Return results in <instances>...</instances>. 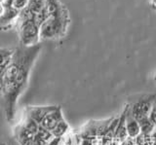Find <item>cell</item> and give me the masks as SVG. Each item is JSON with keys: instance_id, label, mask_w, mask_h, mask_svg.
Wrapping results in <instances>:
<instances>
[{"instance_id": "19", "label": "cell", "mask_w": 156, "mask_h": 145, "mask_svg": "<svg viewBox=\"0 0 156 145\" xmlns=\"http://www.w3.org/2000/svg\"><path fill=\"white\" fill-rule=\"evenodd\" d=\"M155 81H156V74H155Z\"/></svg>"}, {"instance_id": "4", "label": "cell", "mask_w": 156, "mask_h": 145, "mask_svg": "<svg viewBox=\"0 0 156 145\" xmlns=\"http://www.w3.org/2000/svg\"><path fill=\"white\" fill-rule=\"evenodd\" d=\"M155 100H156V95H150L140 98L136 103L130 106L131 112L133 113L134 117L138 120V122H140L144 118L149 117V113L155 102Z\"/></svg>"}, {"instance_id": "12", "label": "cell", "mask_w": 156, "mask_h": 145, "mask_svg": "<svg viewBox=\"0 0 156 145\" xmlns=\"http://www.w3.org/2000/svg\"><path fill=\"white\" fill-rule=\"evenodd\" d=\"M28 1L29 0H1V5L10 6L22 12L24 8H27Z\"/></svg>"}, {"instance_id": "8", "label": "cell", "mask_w": 156, "mask_h": 145, "mask_svg": "<svg viewBox=\"0 0 156 145\" xmlns=\"http://www.w3.org/2000/svg\"><path fill=\"white\" fill-rule=\"evenodd\" d=\"M13 133L15 139L19 142L20 145H32L34 134L24 128L21 122H19L14 127Z\"/></svg>"}, {"instance_id": "16", "label": "cell", "mask_w": 156, "mask_h": 145, "mask_svg": "<svg viewBox=\"0 0 156 145\" xmlns=\"http://www.w3.org/2000/svg\"><path fill=\"white\" fill-rule=\"evenodd\" d=\"M150 145H156V128L150 134Z\"/></svg>"}, {"instance_id": "5", "label": "cell", "mask_w": 156, "mask_h": 145, "mask_svg": "<svg viewBox=\"0 0 156 145\" xmlns=\"http://www.w3.org/2000/svg\"><path fill=\"white\" fill-rule=\"evenodd\" d=\"M21 12L10 6L1 5V14H0V23H1L2 30L11 29L16 26L17 21L20 17Z\"/></svg>"}, {"instance_id": "11", "label": "cell", "mask_w": 156, "mask_h": 145, "mask_svg": "<svg viewBox=\"0 0 156 145\" xmlns=\"http://www.w3.org/2000/svg\"><path fill=\"white\" fill-rule=\"evenodd\" d=\"M69 132H70L69 125H68V123L63 118L58 123L55 129L52 130V133L54 135V137H63Z\"/></svg>"}, {"instance_id": "3", "label": "cell", "mask_w": 156, "mask_h": 145, "mask_svg": "<svg viewBox=\"0 0 156 145\" xmlns=\"http://www.w3.org/2000/svg\"><path fill=\"white\" fill-rule=\"evenodd\" d=\"M16 27L19 34L20 45L31 47L38 45L41 41L40 25L24 9L20 14Z\"/></svg>"}, {"instance_id": "6", "label": "cell", "mask_w": 156, "mask_h": 145, "mask_svg": "<svg viewBox=\"0 0 156 145\" xmlns=\"http://www.w3.org/2000/svg\"><path fill=\"white\" fill-rule=\"evenodd\" d=\"M54 105H47V106H28L24 109V114H27L30 118L40 125L44 118L55 108Z\"/></svg>"}, {"instance_id": "10", "label": "cell", "mask_w": 156, "mask_h": 145, "mask_svg": "<svg viewBox=\"0 0 156 145\" xmlns=\"http://www.w3.org/2000/svg\"><path fill=\"white\" fill-rule=\"evenodd\" d=\"M0 55H1V68L0 72H3L7 69V67L12 62L13 56H14V49H6V48H2L0 50Z\"/></svg>"}, {"instance_id": "2", "label": "cell", "mask_w": 156, "mask_h": 145, "mask_svg": "<svg viewBox=\"0 0 156 145\" xmlns=\"http://www.w3.org/2000/svg\"><path fill=\"white\" fill-rule=\"evenodd\" d=\"M48 16L40 26L41 40H57L66 34L70 25L68 9L60 0H47Z\"/></svg>"}, {"instance_id": "18", "label": "cell", "mask_w": 156, "mask_h": 145, "mask_svg": "<svg viewBox=\"0 0 156 145\" xmlns=\"http://www.w3.org/2000/svg\"><path fill=\"white\" fill-rule=\"evenodd\" d=\"M2 145H6V144H5V143H2Z\"/></svg>"}, {"instance_id": "7", "label": "cell", "mask_w": 156, "mask_h": 145, "mask_svg": "<svg viewBox=\"0 0 156 145\" xmlns=\"http://www.w3.org/2000/svg\"><path fill=\"white\" fill-rule=\"evenodd\" d=\"M126 108H127V111H126V129H127V133H128L129 137L136 138L141 133L140 125L138 122V120L134 117L133 113L131 112V108H130L129 104L126 105Z\"/></svg>"}, {"instance_id": "15", "label": "cell", "mask_w": 156, "mask_h": 145, "mask_svg": "<svg viewBox=\"0 0 156 145\" xmlns=\"http://www.w3.org/2000/svg\"><path fill=\"white\" fill-rule=\"evenodd\" d=\"M48 145H63V138L62 137H54Z\"/></svg>"}, {"instance_id": "14", "label": "cell", "mask_w": 156, "mask_h": 145, "mask_svg": "<svg viewBox=\"0 0 156 145\" xmlns=\"http://www.w3.org/2000/svg\"><path fill=\"white\" fill-rule=\"evenodd\" d=\"M149 118L156 125V100H155V102L152 106V108H151V111L149 113Z\"/></svg>"}, {"instance_id": "13", "label": "cell", "mask_w": 156, "mask_h": 145, "mask_svg": "<svg viewBox=\"0 0 156 145\" xmlns=\"http://www.w3.org/2000/svg\"><path fill=\"white\" fill-rule=\"evenodd\" d=\"M50 141H48L47 139H45L44 137H42L41 135H39L38 133H36L33 137V143L32 145H48V143Z\"/></svg>"}, {"instance_id": "9", "label": "cell", "mask_w": 156, "mask_h": 145, "mask_svg": "<svg viewBox=\"0 0 156 145\" xmlns=\"http://www.w3.org/2000/svg\"><path fill=\"white\" fill-rule=\"evenodd\" d=\"M62 119H63V116H62L61 106L56 105V107L54 108L45 118H44L40 126L43 128H45L46 129L50 130V132H52V130L55 129L56 126L58 125V123Z\"/></svg>"}, {"instance_id": "1", "label": "cell", "mask_w": 156, "mask_h": 145, "mask_svg": "<svg viewBox=\"0 0 156 145\" xmlns=\"http://www.w3.org/2000/svg\"><path fill=\"white\" fill-rule=\"evenodd\" d=\"M40 51V44L31 47L18 46L14 49L12 62L6 70L0 72L3 109L6 120L10 123L14 121L18 100L28 85L31 69Z\"/></svg>"}, {"instance_id": "17", "label": "cell", "mask_w": 156, "mask_h": 145, "mask_svg": "<svg viewBox=\"0 0 156 145\" xmlns=\"http://www.w3.org/2000/svg\"><path fill=\"white\" fill-rule=\"evenodd\" d=\"M149 6L153 11H156V0H150L149 1Z\"/></svg>"}]
</instances>
